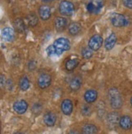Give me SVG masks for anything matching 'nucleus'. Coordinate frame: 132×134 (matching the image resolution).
<instances>
[{
	"label": "nucleus",
	"instance_id": "obj_14",
	"mask_svg": "<svg viewBox=\"0 0 132 134\" xmlns=\"http://www.w3.org/2000/svg\"><path fill=\"white\" fill-rule=\"evenodd\" d=\"M116 42H117V37L114 34H112L109 37H108L104 42V46H105V48L106 50L109 51L111 49L113 48V46L116 44Z\"/></svg>",
	"mask_w": 132,
	"mask_h": 134
},
{
	"label": "nucleus",
	"instance_id": "obj_10",
	"mask_svg": "<svg viewBox=\"0 0 132 134\" xmlns=\"http://www.w3.org/2000/svg\"><path fill=\"white\" fill-rule=\"evenodd\" d=\"M61 110L63 113L66 115H70L73 111V104L72 102L69 99H65L63 101L61 104Z\"/></svg>",
	"mask_w": 132,
	"mask_h": 134
},
{
	"label": "nucleus",
	"instance_id": "obj_9",
	"mask_svg": "<svg viewBox=\"0 0 132 134\" xmlns=\"http://www.w3.org/2000/svg\"><path fill=\"white\" fill-rule=\"evenodd\" d=\"M38 14L39 16L43 20H48L51 16V9L48 6L46 5H43L39 7L38 10Z\"/></svg>",
	"mask_w": 132,
	"mask_h": 134
},
{
	"label": "nucleus",
	"instance_id": "obj_17",
	"mask_svg": "<svg viewBox=\"0 0 132 134\" xmlns=\"http://www.w3.org/2000/svg\"><path fill=\"white\" fill-rule=\"evenodd\" d=\"M96 98H97V92L95 90H88L85 93V100L87 102H89V103L95 102Z\"/></svg>",
	"mask_w": 132,
	"mask_h": 134
},
{
	"label": "nucleus",
	"instance_id": "obj_7",
	"mask_svg": "<svg viewBox=\"0 0 132 134\" xmlns=\"http://www.w3.org/2000/svg\"><path fill=\"white\" fill-rule=\"evenodd\" d=\"M51 78L48 74H42L38 80V86H39L41 89L47 88L51 85Z\"/></svg>",
	"mask_w": 132,
	"mask_h": 134
},
{
	"label": "nucleus",
	"instance_id": "obj_30",
	"mask_svg": "<svg viewBox=\"0 0 132 134\" xmlns=\"http://www.w3.org/2000/svg\"><path fill=\"white\" fill-rule=\"evenodd\" d=\"M68 134H79V133L77 132V131L72 130V131H70V132H68Z\"/></svg>",
	"mask_w": 132,
	"mask_h": 134
},
{
	"label": "nucleus",
	"instance_id": "obj_4",
	"mask_svg": "<svg viewBox=\"0 0 132 134\" xmlns=\"http://www.w3.org/2000/svg\"><path fill=\"white\" fill-rule=\"evenodd\" d=\"M103 44V38L99 35H94L91 37L88 42V46L92 51H98Z\"/></svg>",
	"mask_w": 132,
	"mask_h": 134
},
{
	"label": "nucleus",
	"instance_id": "obj_18",
	"mask_svg": "<svg viewBox=\"0 0 132 134\" xmlns=\"http://www.w3.org/2000/svg\"><path fill=\"white\" fill-rule=\"evenodd\" d=\"M82 133L83 134H96L97 129L96 126L93 124H87V125H85L82 129Z\"/></svg>",
	"mask_w": 132,
	"mask_h": 134
},
{
	"label": "nucleus",
	"instance_id": "obj_13",
	"mask_svg": "<svg viewBox=\"0 0 132 134\" xmlns=\"http://www.w3.org/2000/svg\"><path fill=\"white\" fill-rule=\"evenodd\" d=\"M2 36H3V38L4 39L5 41H7V42H12L14 39V37H15L14 31H13L12 29L7 27V28L3 29Z\"/></svg>",
	"mask_w": 132,
	"mask_h": 134
},
{
	"label": "nucleus",
	"instance_id": "obj_22",
	"mask_svg": "<svg viewBox=\"0 0 132 134\" xmlns=\"http://www.w3.org/2000/svg\"><path fill=\"white\" fill-rule=\"evenodd\" d=\"M108 123L111 124L112 125H116L119 120V116L116 112H112L108 115Z\"/></svg>",
	"mask_w": 132,
	"mask_h": 134
},
{
	"label": "nucleus",
	"instance_id": "obj_20",
	"mask_svg": "<svg viewBox=\"0 0 132 134\" xmlns=\"http://www.w3.org/2000/svg\"><path fill=\"white\" fill-rule=\"evenodd\" d=\"M14 27L17 31L20 33H23L25 31V23L21 19H17L14 21Z\"/></svg>",
	"mask_w": 132,
	"mask_h": 134
},
{
	"label": "nucleus",
	"instance_id": "obj_8",
	"mask_svg": "<svg viewBox=\"0 0 132 134\" xmlns=\"http://www.w3.org/2000/svg\"><path fill=\"white\" fill-rule=\"evenodd\" d=\"M14 111L15 112H17L18 114H23L26 111V110L28 108V104L27 102L24 100H20L15 102L13 105Z\"/></svg>",
	"mask_w": 132,
	"mask_h": 134
},
{
	"label": "nucleus",
	"instance_id": "obj_28",
	"mask_svg": "<svg viewBox=\"0 0 132 134\" xmlns=\"http://www.w3.org/2000/svg\"><path fill=\"white\" fill-rule=\"evenodd\" d=\"M123 4L127 8L132 9V0H122Z\"/></svg>",
	"mask_w": 132,
	"mask_h": 134
},
{
	"label": "nucleus",
	"instance_id": "obj_1",
	"mask_svg": "<svg viewBox=\"0 0 132 134\" xmlns=\"http://www.w3.org/2000/svg\"><path fill=\"white\" fill-rule=\"evenodd\" d=\"M109 98H110V103L113 108H120L122 105V101L121 95L118 90L115 88H113L109 90Z\"/></svg>",
	"mask_w": 132,
	"mask_h": 134
},
{
	"label": "nucleus",
	"instance_id": "obj_23",
	"mask_svg": "<svg viewBox=\"0 0 132 134\" xmlns=\"http://www.w3.org/2000/svg\"><path fill=\"white\" fill-rule=\"evenodd\" d=\"M20 87L22 90H27L29 87V81L28 78L23 77L20 81Z\"/></svg>",
	"mask_w": 132,
	"mask_h": 134
},
{
	"label": "nucleus",
	"instance_id": "obj_5",
	"mask_svg": "<svg viewBox=\"0 0 132 134\" xmlns=\"http://www.w3.org/2000/svg\"><path fill=\"white\" fill-rule=\"evenodd\" d=\"M111 22L113 24V25L115 27H122L127 25V21L125 16L123 15L118 13H115L112 15Z\"/></svg>",
	"mask_w": 132,
	"mask_h": 134
},
{
	"label": "nucleus",
	"instance_id": "obj_11",
	"mask_svg": "<svg viewBox=\"0 0 132 134\" xmlns=\"http://www.w3.org/2000/svg\"><path fill=\"white\" fill-rule=\"evenodd\" d=\"M119 124H120L121 128L125 129V130L130 129L132 127V120H131L130 118L127 115L122 117L119 120Z\"/></svg>",
	"mask_w": 132,
	"mask_h": 134
},
{
	"label": "nucleus",
	"instance_id": "obj_33",
	"mask_svg": "<svg viewBox=\"0 0 132 134\" xmlns=\"http://www.w3.org/2000/svg\"><path fill=\"white\" fill-rule=\"evenodd\" d=\"M15 134H20V132H15Z\"/></svg>",
	"mask_w": 132,
	"mask_h": 134
},
{
	"label": "nucleus",
	"instance_id": "obj_12",
	"mask_svg": "<svg viewBox=\"0 0 132 134\" xmlns=\"http://www.w3.org/2000/svg\"><path fill=\"white\" fill-rule=\"evenodd\" d=\"M43 120H44V123L46 125L49 126V127H51V126L55 124V123L56 121V116L52 112H47L45 114Z\"/></svg>",
	"mask_w": 132,
	"mask_h": 134
},
{
	"label": "nucleus",
	"instance_id": "obj_19",
	"mask_svg": "<svg viewBox=\"0 0 132 134\" xmlns=\"http://www.w3.org/2000/svg\"><path fill=\"white\" fill-rule=\"evenodd\" d=\"M79 64V60L77 59H69L66 62L65 67L66 69L68 71H73Z\"/></svg>",
	"mask_w": 132,
	"mask_h": 134
},
{
	"label": "nucleus",
	"instance_id": "obj_21",
	"mask_svg": "<svg viewBox=\"0 0 132 134\" xmlns=\"http://www.w3.org/2000/svg\"><path fill=\"white\" fill-rule=\"evenodd\" d=\"M81 84H82V81L80 80V78H78V77L73 78L70 82V89L72 90L76 91L80 88Z\"/></svg>",
	"mask_w": 132,
	"mask_h": 134
},
{
	"label": "nucleus",
	"instance_id": "obj_32",
	"mask_svg": "<svg viewBox=\"0 0 132 134\" xmlns=\"http://www.w3.org/2000/svg\"><path fill=\"white\" fill-rule=\"evenodd\" d=\"M130 103H131V105H132V98H131V99H130Z\"/></svg>",
	"mask_w": 132,
	"mask_h": 134
},
{
	"label": "nucleus",
	"instance_id": "obj_6",
	"mask_svg": "<svg viewBox=\"0 0 132 134\" xmlns=\"http://www.w3.org/2000/svg\"><path fill=\"white\" fill-rule=\"evenodd\" d=\"M103 7V3L101 0H92L87 4V11L90 13L96 14L100 12Z\"/></svg>",
	"mask_w": 132,
	"mask_h": 134
},
{
	"label": "nucleus",
	"instance_id": "obj_3",
	"mask_svg": "<svg viewBox=\"0 0 132 134\" xmlns=\"http://www.w3.org/2000/svg\"><path fill=\"white\" fill-rule=\"evenodd\" d=\"M59 11L61 15L69 16L74 12V6L72 3L68 1H62L59 6Z\"/></svg>",
	"mask_w": 132,
	"mask_h": 134
},
{
	"label": "nucleus",
	"instance_id": "obj_15",
	"mask_svg": "<svg viewBox=\"0 0 132 134\" xmlns=\"http://www.w3.org/2000/svg\"><path fill=\"white\" fill-rule=\"evenodd\" d=\"M67 25V20L64 17H57L55 20V28L57 30H63Z\"/></svg>",
	"mask_w": 132,
	"mask_h": 134
},
{
	"label": "nucleus",
	"instance_id": "obj_16",
	"mask_svg": "<svg viewBox=\"0 0 132 134\" xmlns=\"http://www.w3.org/2000/svg\"><path fill=\"white\" fill-rule=\"evenodd\" d=\"M81 25L78 23L73 22L69 25L68 27V33L71 35H77L81 31Z\"/></svg>",
	"mask_w": 132,
	"mask_h": 134
},
{
	"label": "nucleus",
	"instance_id": "obj_26",
	"mask_svg": "<svg viewBox=\"0 0 132 134\" xmlns=\"http://www.w3.org/2000/svg\"><path fill=\"white\" fill-rule=\"evenodd\" d=\"M46 52L49 54V55H59V54L56 49V47L54 46L53 45L52 46H50L47 47V49H46Z\"/></svg>",
	"mask_w": 132,
	"mask_h": 134
},
{
	"label": "nucleus",
	"instance_id": "obj_25",
	"mask_svg": "<svg viewBox=\"0 0 132 134\" xmlns=\"http://www.w3.org/2000/svg\"><path fill=\"white\" fill-rule=\"evenodd\" d=\"M82 54L83 58L85 59H89L92 56V50L90 47H85L82 51Z\"/></svg>",
	"mask_w": 132,
	"mask_h": 134
},
{
	"label": "nucleus",
	"instance_id": "obj_27",
	"mask_svg": "<svg viewBox=\"0 0 132 134\" xmlns=\"http://www.w3.org/2000/svg\"><path fill=\"white\" fill-rule=\"evenodd\" d=\"M91 113V109L89 106H87V105H84L82 107V114L83 115H86V116H88L90 115Z\"/></svg>",
	"mask_w": 132,
	"mask_h": 134
},
{
	"label": "nucleus",
	"instance_id": "obj_2",
	"mask_svg": "<svg viewBox=\"0 0 132 134\" xmlns=\"http://www.w3.org/2000/svg\"><path fill=\"white\" fill-rule=\"evenodd\" d=\"M53 46L56 47L59 55H60L64 51H68L70 49V43H69L68 39L64 38V37H60V38L56 39L55 42H54Z\"/></svg>",
	"mask_w": 132,
	"mask_h": 134
},
{
	"label": "nucleus",
	"instance_id": "obj_29",
	"mask_svg": "<svg viewBox=\"0 0 132 134\" xmlns=\"http://www.w3.org/2000/svg\"><path fill=\"white\" fill-rule=\"evenodd\" d=\"M4 80H5L4 76L3 75H1V86H2V87H3V86H4V83H5Z\"/></svg>",
	"mask_w": 132,
	"mask_h": 134
},
{
	"label": "nucleus",
	"instance_id": "obj_31",
	"mask_svg": "<svg viewBox=\"0 0 132 134\" xmlns=\"http://www.w3.org/2000/svg\"><path fill=\"white\" fill-rule=\"evenodd\" d=\"M44 2H49V1H53V0H43Z\"/></svg>",
	"mask_w": 132,
	"mask_h": 134
},
{
	"label": "nucleus",
	"instance_id": "obj_24",
	"mask_svg": "<svg viewBox=\"0 0 132 134\" xmlns=\"http://www.w3.org/2000/svg\"><path fill=\"white\" fill-rule=\"evenodd\" d=\"M27 21L29 23V25L31 26H34L38 24V17L35 14H30L27 16Z\"/></svg>",
	"mask_w": 132,
	"mask_h": 134
}]
</instances>
